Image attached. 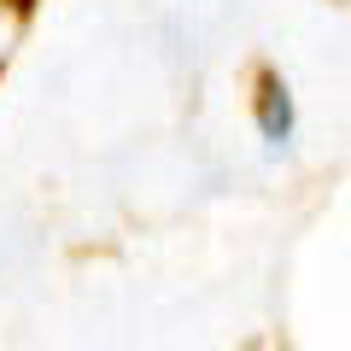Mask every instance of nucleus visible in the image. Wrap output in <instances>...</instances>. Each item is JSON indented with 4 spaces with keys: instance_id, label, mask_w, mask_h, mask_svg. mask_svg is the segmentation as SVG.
I'll use <instances>...</instances> for the list:
<instances>
[{
    "instance_id": "1",
    "label": "nucleus",
    "mask_w": 351,
    "mask_h": 351,
    "mask_svg": "<svg viewBox=\"0 0 351 351\" xmlns=\"http://www.w3.org/2000/svg\"><path fill=\"white\" fill-rule=\"evenodd\" d=\"M293 129H299V117H293V94L281 76H263L258 82V135L269 141V147H287Z\"/></svg>"
}]
</instances>
